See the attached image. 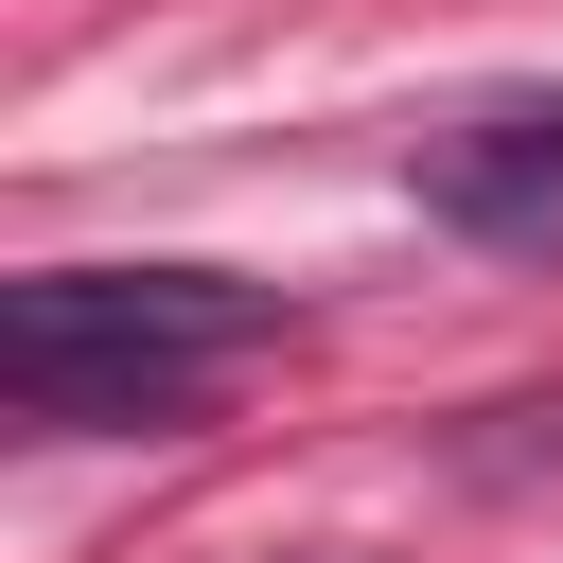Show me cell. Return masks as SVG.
Segmentation results:
<instances>
[{"mask_svg": "<svg viewBox=\"0 0 563 563\" xmlns=\"http://www.w3.org/2000/svg\"><path fill=\"white\" fill-rule=\"evenodd\" d=\"M405 176H422V211H440L457 246H563V88L440 123V141L405 158Z\"/></svg>", "mask_w": 563, "mask_h": 563, "instance_id": "obj_2", "label": "cell"}, {"mask_svg": "<svg viewBox=\"0 0 563 563\" xmlns=\"http://www.w3.org/2000/svg\"><path fill=\"white\" fill-rule=\"evenodd\" d=\"M246 334H264V282H211V264H35L0 299V387L53 440H158V422H194V387Z\"/></svg>", "mask_w": 563, "mask_h": 563, "instance_id": "obj_1", "label": "cell"}]
</instances>
